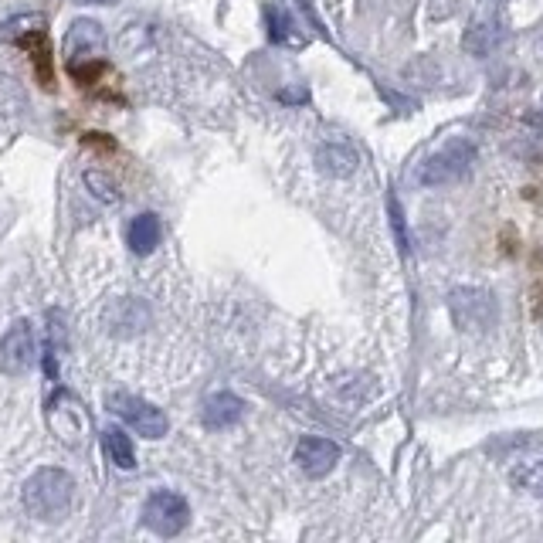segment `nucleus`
I'll use <instances>...</instances> for the list:
<instances>
[{
    "label": "nucleus",
    "mask_w": 543,
    "mask_h": 543,
    "mask_svg": "<svg viewBox=\"0 0 543 543\" xmlns=\"http://www.w3.org/2000/svg\"><path fill=\"white\" fill-rule=\"evenodd\" d=\"M472 163H476V146H472L469 140H455L421 163L418 184L448 187V184H455V180H462L465 174H469Z\"/></svg>",
    "instance_id": "obj_4"
},
{
    "label": "nucleus",
    "mask_w": 543,
    "mask_h": 543,
    "mask_svg": "<svg viewBox=\"0 0 543 543\" xmlns=\"http://www.w3.org/2000/svg\"><path fill=\"white\" fill-rule=\"evenodd\" d=\"M82 4H112V0H82Z\"/></svg>",
    "instance_id": "obj_20"
},
{
    "label": "nucleus",
    "mask_w": 543,
    "mask_h": 543,
    "mask_svg": "<svg viewBox=\"0 0 543 543\" xmlns=\"http://www.w3.org/2000/svg\"><path fill=\"white\" fill-rule=\"evenodd\" d=\"M106 408L119 421H123L129 432H136L143 438H163V435H167V428H170L167 415H163L157 404L136 398V394H129V391H112L106 398Z\"/></svg>",
    "instance_id": "obj_3"
},
{
    "label": "nucleus",
    "mask_w": 543,
    "mask_h": 543,
    "mask_svg": "<svg viewBox=\"0 0 543 543\" xmlns=\"http://www.w3.org/2000/svg\"><path fill=\"white\" fill-rule=\"evenodd\" d=\"M448 313H452V320L459 330L479 333L496 323V299H493V292H486V289L465 286L448 296Z\"/></svg>",
    "instance_id": "obj_6"
},
{
    "label": "nucleus",
    "mask_w": 543,
    "mask_h": 543,
    "mask_svg": "<svg viewBox=\"0 0 543 543\" xmlns=\"http://www.w3.org/2000/svg\"><path fill=\"white\" fill-rule=\"evenodd\" d=\"M160 238H163V231H160L157 214H136V218L129 221V228H126V241H129V248H133L136 255H150L153 248L160 245Z\"/></svg>",
    "instance_id": "obj_12"
},
{
    "label": "nucleus",
    "mask_w": 543,
    "mask_h": 543,
    "mask_svg": "<svg viewBox=\"0 0 543 543\" xmlns=\"http://www.w3.org/2000/svg\"><path fill=\"white\" fill-rule=\"evenodd\" d=\"M102 445H106V455L116 469H126L133 472L136 469V448H133V438H129L123 428H106L102 432Z\"/></svg>",
    "instance_id": "obj_16"
},
{
    "label": "nucleus",
    "mask_w": 543,
    "mask_h": 543,
    "mask_svg": "<svg viewBox=\"0 0 543 543\" xmlns=\"http://www.w3.org/2000/svg\"><path fill=\"white\" fill-rule=\"evenodd\" d=\"M248 404L245 398H238V394L231 391H218L211 394L208 401H204V428H211V432H228V428H235L241 418H245Z\"/></svg>",
    "instance_id": "obj_11"
},
{
    "label": "nucleus",
    "mask_w": 543,
    "mask_h": 543,
    "mask_svg": "<svg viewBox=\"0 0 543 543\" xmlns=\"http://www.w3.org/2000/svg\"><path fill=\"white\" fill-rule=\"evenodd\" d=\"M21 503L34 520H62L75 503V479L65 469H55V465L38 469L24 482Z\"/></svg>",
    "instance_id": "obj_1"
},
{
    "label": "nucleus",
    "mask_w": 543,
    "mask_h": 543,
    "mask_svg": "<svg viewBox=\"0 0 543 543\" xmlns=\"http://www.w3.org/2000/svg\"><path fill=\"white\" fill-rule=\"evenodd\" d=\"M85 184H89V191L96 194L99 201H106V204H116V201H119L116 180H112L109 174H102V170H89V174H85Z\"/></svg>",
    "instance_id": "obj_19"
},
{
    "label": "nucleus",
    "mask_w": 543,
    "mask_h": 543,
    "mask_svg": "<svg viewBox=\"0 0 543 543\" xmlns=\"http://www.w3.org/2000/svg\"><path fill=\"white\" fill-rule=\"evenodd\" d=\"M265 21H269V38L275 45H289V48H303L306 38L296 31V21L282 4H265Z\"/></svg>",
    "instance_id": "obj_14"
},
{
    "label": "nucleus",
    "mask_w": 543,
    "mask_h": 543,
    "mask_svg": "<svg viewBox=\"0 0 543 543\" xmlns=\"http://www.w3.org/2000/svg\"><path fill=\"white\" fill-rule=\"evenodd\" d=\"M533 123H537V126H543V116H533Z\"/></svg>",
    "instance_id": "obj_21"
},
{
    "label": "nucleus",
    "mask_w": 543,
    "mask_h": 543,
    "mask_svg": "<svg viewBox=\"0 0 543 543\" xmlns=\"http://www.w3.org/2000/svg\"><path fill=\"white\" fill-rule=\"evenodd\" d=\"M102 323L112 336H136L150 326V306L136 296H123V299H112L102 313Z\"/></svg>",
    "instance_id": "obj_8"
},
{
    "label": "nucleus",
    "mask_w": 543,
    "mask_h": 543,
    "mask_svg": "<svg viewBox=\"0 0 543 543\" xmlns=\"http://www.w3.org/2000/svg\"><path fill=\"white\" fill-rule=\"evenodd\" d=\"M17 45L24 51H31V62H34V72H38L41 85H51L55 82V72H51V51H48V34L45 28H34L28 34L17 38Z\"/></svg>",
    "instance_id": "obj_15"
},
{
    "label": "nucleus",
    "mask_w": 543,
    "mask_h": 543,
    "mask_svg": "<svg viewBox=\"0 0 543 543\" xmlns=\"http://www.w3.org/2000/svg\"><path fill=\"white\" fill-rule=\"evenodd\" d=\"M34 28H48L41 14H24V17H11V21L0 24V41H17L21 34H28Z\"/></svg>",
    "instance_id": "obj_18"
},
{
    "label": "nucleus",
    "mask_w": 543,
    "mask_h": 543,
    "mask_svg": "<svg viewBox=\"0 0 543 543\" xmlns=\"http://www.w3.org/2000/svg\"><path fill=\"white\" fill-rule=\"evenodd\" d=\"M336 462H340V445L330 442V438H316V435L299 438L296 465L306 472L309 479H323L326 472L336 469Z\"/></svg>",
    "instance_id": "obj_9"
},
{
    "label": "nucleus",
    "mask_w": 543,
    "mask_h": 543,
    "mask_svg": "<svg viewBox=\"0 0 543 543\" xmlns=\"http://www.w3.org/2000/svg\"><path fill=\"white\" fill-rule=\"evenodd\" d=\"M140 516H143V527L153 530L157 537H177V533L187 530V523H191V503L180 493L157 489V493L146 496Z\"/></svg>",
    "instance_id": "obj_5"
},
{
    "label": "nucleus",
    "mask_w": 543,
    "mask_h": 543,
    "mask_svg": "<svg viewBox=\"0 0 543 543\" xmlns=\"http://www.w3.org/2000/svg\"><path fill=\"white\" fill-rule=\"evenodd\" d=\"M102 48H106V34H102V24L89 21V17H79V21L68 24V34H65L68 65H79L82 58H99Z\"/></svg>",
    "instance_id": "obj_10"
},
{
    "label": "nucleus",
    "mask_w": 543,
    "mask_h": 543,
    "mask_svg": "<svg viewBox=\"0 0 543 543\" xmlns=\"http://www.w3.org/2000/svg\"><path fill=\"white\" fill-rule=\"evenodd\" d=\"M45 418H48V428L58 435V442L68 445V448H82L89 442L92 435V421H89V411L85 404L75 398L72 391H55L45 408Z\"/></svg>",
    "instance_id": "obj_2"
},
{
    "label": "nucleus",
    "mask_w": 543,
    "mask_h": 543,
    "mask_svg": "<svg viewBox=\"0 0 543 543\" xmlns=\"http://www.w3.org/2000/svg\"><path fill=\"white\" fill-rule=\"evenodd\" d=\"M316 163H320V170H326L330 177H350L360 160L357 153H353V146L347 143H323L320 150H316Z\"/></svg>",
    "instance_id": "obj_13"
},
{
    "label": "nucleus",
    "mask_w": 543,
    "mask_h": 543,
    "mask_svg": "<svg viewBox=\"0 0 543 543\" xmlns=\"http://www.w3.org/2000/svg\"><path fill=\"white\" fill-rule=\"evenodd\" d=\"M34 364H38V333L31 320H17L0 340V370L17 377L28 374Z\"/></svg>",
    "instance_id": "obj_7"
},
{
    "label": "nucleus",
    "mask_w": 543,
    "mask_h": 543,
    "mask_svg": "<svg viewBox=\"0 0 543 543\" xmlns=\"http://www.w3.org/2000/svg\"><path fill=\"white\" fill-rule=\"evenodd\" d=\"M510 482L543 499V459H516L510 465Z\"/></svg>",
    "instance_id": "obj_17"
}]
</instances>
